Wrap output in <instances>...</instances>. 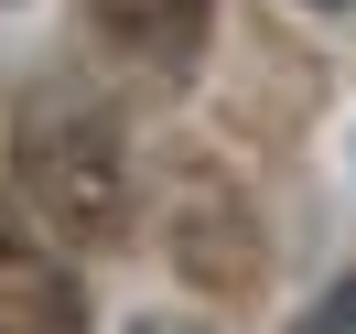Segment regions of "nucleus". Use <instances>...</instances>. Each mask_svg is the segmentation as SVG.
I'll return each mask as SVG.
<instances>
[{"label": "nucleus", "instance_id": "obj_1", "mask_svg": "<svg viewBox=\"0 0 356 334\" xmlns=\"http://www.w3.org/2000/svg\"><path fill=\"white\" fill-rule=\"evenodd\" d=\"M11 162H22L33 216L65 248H108L119 226H130V151H119V119L97 108V97H33Z\"/></svg>", "mask_w": 356, "mask_h": 334}, {"label": "nucleus", "instance_id": "obj_2", "mask_svg": "<svg viewBox=\"0 0 356 334\" xmlns=\"http://www.w3.org/2000/svg\"><path fill=\"white\" fill-rule=\"evenodd\" d=\"M0 334H87V291L22 226H0Z\"/></svg>", "mask_w": 356, "mask_h": 334}, {"label": "nucleus", "instance_id": "obj_3", "mask_svg": "<svg viewBox=\"0 0 356 334\" xmlns=\"http://www.w3.org/2000/svg\"><path fill=\"white\" fill-rule=\"evenodd\" d=\"M205 22H216V0H97V33H108L130 65L152 76H184L205 54Z\"/></svg>", "mask_w": 356, "mask_h": 334}, {"label": "nucleus", "instance_id": "obj_4", "mask_svg": "<svg viewBox=\"0 0 356 334\" xmlns=\"http://www.w3.org/2000/svg\"><path fill=\"white\" fill-rule=\"evenodd\" d=\"M291 334H356V281H334V291H324V302H313Z\"/></svg>", "mask_w": 356, "mask_h": 334}, {"label": "nucleus", "instance_id": "obj_5", "mask_svg": "<svg viewBox=\"0 0 356 334\" xmlns=\"http://www.w3.org/2000/svg\"><path fill=\"white\" fill-rule=\"evenodd\" d=\"M130 334H216V324H184V312H152V324H130Z\"/></svg>", "mask_w": 356, "mask_h": 334}, {"label": "nucleus", "instance_id": "obj_6", "mask_svg": "<svg viewBox=\"0 0 356 334\" xmlns=\"http://www.w3.org/2000/svg\"><path fill=\"white\" fill-rule=\"evenodd\" d=\"M324 11H356V0H324Z\"/></svg>", "mask_w": 356, "mask_h": 334}]
</instances>
